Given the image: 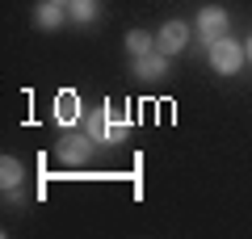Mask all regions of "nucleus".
<instances>
[{
    "instance_id": "obj_1",
    "label": "nucleus",
    "mask_w": 252,
    "mask_h": 239,
    "mask_svg": "<svg viewBox=\"0 0 252 239\" xmlns=\"http://www.w3.org/2000/svg\"><path fill=\"white\" fill-rule=\"evenodd\" d=\"M101 143L93 139L89 130L84 134H76V130H63V139L55 143V159H59L63 168H84V164H89L93 159V151H97Z\"/></svg>"
},
{
    "instance_id": "obj_2",
    "label": "nucleus",
    "mask_w": 252,
    "mask_h": 239,
    "mask_svg": "<svg viewBox=\"0 0 252 239\" xmlns=\"http://www.w3.org/2000/svg\"><path fill=\"white\" fill-rule=\"evenodd\" d=\"M244 42H235V38H219V42H210V67L219 71V76H235L244 63Z\"/></svg>"
},
{
    "instance_id": "obj_3",
    "label": "nucleus",
    "mask_w": 252,
    "mask_h": 239,
    "mask_svg": "<svg viewBox=\"0 0 252 239\" xmlns=\"http://www.w3.org/2000/svg\"><path fill=\"white\" fill-rule=\"evenodd\" d=\"M55 122L63 126V130H76V126L84 122V101L76 89H59L55 92Z\"/></svg>"
},
{
    "instance_id": "obj_4",
    "label": "nucleus",
    "mask_w": 252,
    "mask_h": 239,
    "mask_svg": "<svg viewBox=\"0 0 252 239\" xmlns=\"http://www.w3.org/2000/svg\"><path fill=\"white\" fill-rule=\"evenodd\" d=\"M227 26H231V17H227L219 4H210V9H202L198 13V34H202V42H219V38H227Z\"/></svg>"
},
{
    "instance_id": "obj_5",
    "label": "nucleus",
    "mask_w": 252,
    "mask_h": 239,
    "mask_svg": "<svg viewBox=\"0 0 252 239\" xmlns=\"http://www.w3.org/2000/svg\"><path fill=\"white\" fill-rule=\"evenodd\" d=\"M185 42H189V26H185V21H164L160 34H156V46H160L164 55H181Z\"/></svg>"
},
{
    "instance_id": "obj_6",
    "label": "nucleus",
    "mask_w": 252,
    "mask_h": 239,
    "mask_svg": "<svg viewBox=\"0 0 252 239\" xmlns=\"http://www.w3.org/2000/svg\"><path fill=\"white\" fill-rule=\"evenodd\" d=\"M135 76L139 80H164L168 76V55L156 46V51H147V55H135Z\"/></svg>"
},
{
    "instance_id": "obj_7",
    "label": "nucleus",
    "mask_w": 252,
    "mask_h": 239,
    "mask_svg": "<svg viewBox=\"0 0 252 239\" xmlns=\"http://www.w3.org/2000/svg\"><path fill=\"white\" fill-rule=\"evenodd\" d=\"M63 17H67V9H63V4H55V0H46V4H38V9H34V26H38V30L63 26Z\"/></svg>"
},
{
    "instance_id": "obj_8",
    "label": "nucleus",
    "mask_w": 252,
    "mask_h": 239,
    "mask_svg": "<svg viewBox=\"0 0 252 239\" xmlns=\"http://www.w3.org/2000/svg\"><path fill=\"white\" fill-rule=\"evenodd\" d=\"M0 185H4V193H17V185H21V159H13V155L0 159Z\"/></svg>"
},
{
    "instance_id": "obj_9",
    "label": "nucleus",
    "mask_w": 252,
    "mask_h": 239,
    "mask_svg": "<svg viewBox=\"0 0 252 239\" xmlns=\"http://www.w3.org/2000/svg\"><path fill=\"white\" fill-rule=\"evenodd\" d=\"M109 114V105H105ZM126 134H130V122H126L122 114H109V126H105V143H126Z\"/></svg>"
},
{
    "instance_id": "obj_10",
    "label": "nucleus",
    "mask_w": 252,
    "mask_h": 239,
    "mask_svg": "<svg viewBox=\"0 0 252 239\" xmlns=\"http://www.w3.org/2000/svg\"><path fill=\"white\" fill-rule=\"evenodd\" d=\"M126 51L130 55H147V51H156V38L147 34V30H130V34H126Z\"/></svg>"
},
{
    "instance_id": "obj_11",
    "label": "nucleus",
    "mask_w": 252,
    "mask_h": 239,
    "mask_svg": "<svg viewBox=\"0 0 252 239\" xmlns=\"http://www.w3.org/2000/svg\"><path fill=\"white\" fill-rule=\"evenodd\" d=\"M105 126H109V114H105V109H93V114H84V130H89L97 143H105Z\"/></svg>"
},
{
    "instance_id": "obj_12",
    "label": "nucleus",
    "mask_w": 252,
    "mask_h": 239,
    "mask_svg": "<svg viewBox=\"0 0 252 239\" xmlns=\"http://www.w3.org/2000/svg\"><path fill=\"white\" fill-rule=\"evenodd\" d=\"M97 0H72V4H67V17H76V21H93L97 17Z\"/></svg>"
},
{
    "instance_id": "obj_13",
    "label": "nucleus",
    "mask_w": 252,
    "mask_h": 239,
    "mask_svg": "<svg viewBox=\"0 0 252 239\" xmlns=\"http://www.w3.org/2000/svg\"><path fill=\"white\" fill-rule=\"evenodd\" d=\"M244 51H248V59H252V38H248V46H244Z\"/></svg>"
},
{
    "instance_id": "obj_14",
    "label": "nucleus",
    "mask_w": 252,
    "mask_h": 239,
    "mask_svg": "<svg viewBox=\"0 0 252 239\" xmlns=\"http://www.w3.org/2000/svg\"><path fill=\"white\" fill-rule=\"evenodd\" d=\"M55 4H63V9H67V4H72V0H55Z\"/></svg>"
}]
</instances>
